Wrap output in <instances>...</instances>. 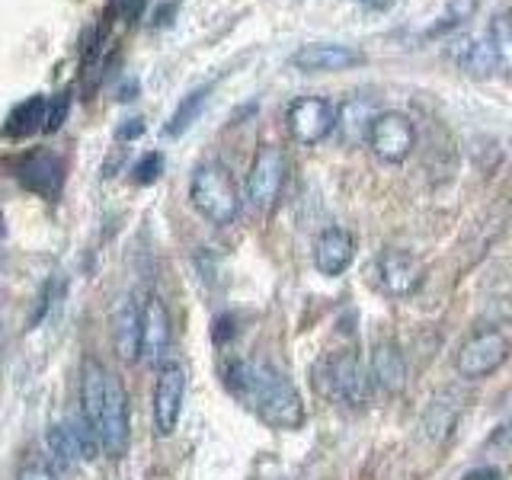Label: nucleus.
Listing matches in <instances>:
<instances>
[{"instance_id": "obj_19", "label": "nucleus", "mask_w": 512, "mask_h": 480, "mask_svg": "<svg viewBox=\"0 0 512 480\" xmlns=\"http://www.w3.org/2000/svg\"><path fill=\"white\" fill-rule=\"evenodd\" d=\"M375 116H378L375 106L365 103L362 96H356V100H346L340 106V112H336V132H340V138L346 144L368 141V128H372Z\"/></svg>"}, {"instance_id": "obj_10", "label": "nucleus", "mask_w": 512, "mask_h": 480, "mask_svg": "<svg viewBox=\"0 0 512 480\" xmlns=\"http://www.w3.org/2000/svg\"><path fill=\"white\" fill-rule=\"evenodd\" d=\"M416 128L404 112H378L372 128H368V148L384 164H404L413 154Z\"/></svg>"}, {"instance_id": "obj_12", "label": "nucleus", "mask_w": 512, "mask_h": 480, "mask_svg": "<svg viewBox=\"0 0 512 480\" xmlns=\"http://www.w3.org/2000/svg\"><path fill=\"white\" fill-rule=\"evenodd\" d=\"M378 276H381V285H384V292H388V295L410 298L416 288L423 285L426 269L407 250H384L378 256Z\"/></svg>"}, {"instance_id": "obj_26", "label": "nucleus", "mask_w": 512, "mask_h": 480, "mask_svg": "<svg viewBox=\"0 0 512 480\" xmlns=\"http://www.w3.org/2000/svg\"><path fill=\"white\" fill-rule=\"evenodd\" d=\"M160 170H164V154H160V151H148V154H144V157L138 160V164L132 167V176H135V183L148 186V183L157 180Z\"/></svg>"}, {"instance_id": "obj_18", "label": "nucleus", "mask_w": 512, "mask_h": 480, "mask_svg": "<svg viewBox=\"0 0 512 480\" xmlns=\"http://www.w3.org/2000/svg\"><path fill=\"white\" fill-rule=\"evenodd\" d=\"M455 61H458V68L464 74H471V77H490L496 68H503L500 48H496V42L490 39V32L461 42L455 48Z\"/></svg>"}, {"instance_id": "obj_31", "label": "nucleus", "mask_w": 512, "mask_h": 480, "mask_svg": "<svg viewBox=\"0 0 512 480\" xmlns=\"http://www.w3.org/2000/svg\"><path fill=\"white\" fill-rule=\"evenodd\" d=\"M0 234H4V218H0Z\"/></svg>"}, {"instance_id": "obj_21", "label": "nucleus", "mask_w": 512, "mask_h": 480, "mask_svg": "<svg viewBox=\"0 0 512 480\" xmlns=\"http://www.w3.org/2000/svg\"><path fill=\"white\" fill-rule=\"evenodd\" d=\"M208 93H212V87H196V90H189L183 100H180V106L173 109V116H170V122L164 125V135L167 138H180V135H186L192 125H196V119L202 116V109H205V103H208Z\"/></svg>"}, {"instance_id": "obj_16", "label": "nucleus", "mask_w": 512, "mask_h": 480, "mask_svg": "<svg viewBox=\"0 0 512 480\" xmlns=\"http://www.w3.org/2000/svg\"><path fill=\"white\" fill-rule=\"evenodd\" d=\"M144 311V333H141V359L164 365V356L170 349V314L167 304L157 295H151L141 304Z\"/></svg>"}, {"instance_id": "obj_17", "label": "nucleus", "mask_w": 512, "mask_h": 480, "mask_svg": "<svg viewBox=\"0 0 512 480\" xmlns=\"http://www.w3.org/2000/svg\"><path fill=\"white\" fill-rule=\"evenodd\" d=\"M372 381L388 394L407 388V359L394 340H378L372 346Z\"/></svg>"}, {"instance_id": "obj_11", "label": "nucleus", "mask_w": 512, "mask_h": 480, "mask_svg": "<svg viewBox=\"0 0 512 480\" xmlns=\"http://www.w3.org/2000/svg\"><path fill=\"white\" fill-rule=\"evenodd\" d=\"M365 64V52L343 42H308L292 52V68L304 74H333Z\"/></svg>"}, {"instance_id": "obj_24", "label": "nucleus", "mask_w": 512, "mask_h": 480, "mask_svg": "<svg viewBox=\"0 0 512 480\" xmlns=\"http://www.w3.org/2000/svg\"><path fill=\"white\" fill-rule=\"evenodd\" d=\"M16 480H58L55 464L45 461L42 455H26L16 468Z\"/></svg>"}, {"instance_id": "obj_27", "label": "nucleus", "mask_w": 512, "mask_h": 480, "mask_svg": "<svg viewBox=\"0 0 512 480\" xmlns=\"http://www.w3.org/2000/svg\"><path fill=\"white\" fill-rule=\"evenodd\" d=\"M141 135H144V122H141V119H128L125 125L116 128V138H119V141H135V138H141Z\"/></svg>"}, {"instance_id": "obj_2", "label": "nucleus", "mask_w": 512, "mask_h": 480, "mask_svg": "<svg viewBox=\"0 0 512 480\" xmlns=\"http://www.w3.org/2000/svg\"><path fill=\"white\" fill-rule=\"evenodd\" d=\"M80 416L96 432V442L109 458H122L132 442V413L122 381L109 368L87 356L80 362Z\"/></svg>"}, {"instance_id": "obj_1", "label": "nucleus", "mask_w": 512, "mask_h": 480, "mask_svg": "<svg viewBox=\"0 0 512 480\" xmlns=\"http://www.w3.org/2000/svg\"><path fill=\"white\" fill-rule=\"evenodd\" d=\"M224 384L240 404L253 410L272 429H298L304 423L298 388L269 362L234 359L224 365Z\"/></svg>"}, {"instance_id": "obj_6", "label": "nucleus", "mask_w": 512, "mask_h": 480, "mask_svg": "<svg viewBox=\"0 0 512 480\" xmlns=\"http://www.w3.org/2000/svg\"><path fill=\"white\" fill-rule=\"evenodd\" d=\"M506 359H509V340L496 327H484L471 333L455 352V372L468 381H477L493 375L496 368H503Z\"/></svg>"}, {"instance_id": "obj_29", "label": "nucleus", "mask_w": 512, "mask_h": 480, "mask_svg": "<svg viewBox=\"0 0 512 480\" xmlns=\"http://www.w3.org/2000/svg\"><path fill=\"white\" fill-rule=\"evenodd\" d=\"M135 93H138V80H125L119 87V100H135Z\"/></svg>"}, {"instance_id": "obj_9", "label": "nucleus", "mask_w": 512, "mask_h": 480, "mask_svg": "<svg viewBox=\"0 0 512 480\" xmlns=\"http://www.w3.org/2000/svg\"><path fill=\"white\" fill-rule=\"evenodd\" d=\"M183 400H186V368L180 362H164L157 368V384L151 397V416L157 436H173L183 413Z\"/></svg>"}, {"instance_id": "obj_20", "label": "nucleus", "mask_w": 512, "mask_h": 480, "mask_svg": "<svg viewBox=\"0 0 512 480\" xmlns=\"http://www.w3.org/2000/svg\"><path fill=\"white\" fill-rule=\"evenodd\" d=\"M45 109H48V100L42 93L29 96V100H23V103H16L10 109L4 128H0V135L4 138H26L32 132H39V128H45Z\"/></svg>"}, {"instance_id": "obj_5", "label": "nucleus", "mask_w": 512, "mask_h": 480, "mask_svg": "<svg viewBox=\"0 0 512 480\" xmlns=\"http://www.w3.org/2000/svg\"><path fill=\"white\" fill-rule=\"evenodd\" d=\"M45 442H48L52 464H58V468H74V464L93 461L103 452L100 442H96V432L90 429V423L80 413L68 416V420H61L55 426H48Z\"/></svg>"}, {"instance_id": "obj_23", "label": "nucleus", "mask_w": 512, "mask_h": 480, "mask_svg": "<svg viewBox=\"0 0 512 480\" xmlns=\"http://www.w3.org/2000/svg\"><path fill=\"white\" fill-rule=\"evenodd\" d=\"M487 32H490V39L496 42V48H500L503 68H512V7L496 16Z\"/></svg>"}, {"instance_id": "obj_8", "label": "nucleus", "mask_w": 512, "mask_h": 480, "mask_svg": "<svg viewBox=\"0 0 512 480\" xmlns=\"http://www.w3.org/2000/svg\"><path fill=\"white\" fill-rule=\"evenodd\" d=\"M285 176H288V154L276 144H263L260 151H256L253 164H250V173H247V199L253 208H266L276 205L279 192L285 186Z\"/></svg>"}, {"instance_id": "obj_32", "label": "nucleus", "mask_w": 512, "mask_h": 480, "mask_svg": "<svg viewBox=\"0 0 512 480\" xmlns=\"http://www.w3.org/2000/svg\"><path fill=\"white\" fill-rule=\"evenodd\" d=\"M0 349H4V333H0Z\"/></svg>"}, {"instance_id": "obj_3", "label": "nucleus", "mask_w": 512, "mask_h": 480, "mask_svg": "<svg viewBox=\"0 0 512 480\" xmlns=\"http://www.w3.org/2000/svg\"><path fill=\"white\" fill-rule=\"evenodd\" d=\"M311 384L320 397L333 400V404L346 407H365L372 400V372L365 375L356 352L340 349V352H324L311 365Z\"/></svg>"}, {"instance_id": "obj_4", "label": "nucleus", "mask_w": 512, "mask_h": 480, "mask_svg": "<svg viewBox=\"0 0 512 480\" xmlns=\"http://www.w3.org/2000/svg\"><path fill=\"white\" fill-rule=\"evenodd\" d=\"M189 202L205 221L218 224V228H228L240 215V189L234 173L221 160H205V164L192 170Z\"/></svg>"}, {"instance_id": "obj_30", "label": "nucleus", "mask_w": 512, "mask_h": 480, "mask_svg": "<svg viewBox=\"0 0 512 480\" xmlns=\"http://www.w3.org/2000/svg\"><path fill=\"white\" fill-rule=\"evenodd\" d=\"M356 4H362V7H384V4H391V0H356Z\"/></svg>"}, {"instance_id": "obj_13", "label": "nucleus", "mask_w": 512, "mask_h": 480, "mask_svg": "<svg viewBox=\"0 0 512 480\" xmlns=\"http://www.w3.org/2000/svg\"><path fill=\"white\" fill-rule=\"evenodd\" d=\"M16 180L26 189L39 192L42 199H55L64 186V160L48 151L26 154L20 164H16Z\"/></svg>"}, {"instance_id": "obj_14", "label": "nucleus", "mask_w": 512, "mask_h": 480, "mask_svg": "<svg viewBox=\"0 0 512 480\" xmlns=\"http://www.w3.org/2000/svg\"><path fill=\"white\" fill-rule=\"evenodd\" d=\"M352 256H356V240L343 228H324L314 240V266L320 276H343L352 266Z\"/></svg>"}, {"instance_id": "obj_7", "label": "nucleus", "mask_w": 512, "mask_h": 480, "mask_svg": "<svg viewBox=\"0 0 512 480\" xmlns=\"http://www.w3.org/2000/svg\"><path fill=\"white\" fill-rule=\"evenodd\" d=\"M285 128L295 144L314 148L336 132V109L324 96H298L285 112Z\"/></svg>"}, {"instance_id": "obj_28", "label": "nucleus", "mask_w": 512, "mask_h": 480, "mask_svg": "<svg viewBox=\"0 0 512 480\" xmlns=\"http://www.w3.org/2000/svg\"><path fill=\"white\" fill-rule=\"evenodd\" d=\"M464 480H503V474L496 468H474V471L464 474Z\"/></svg>"}, {"instance_id": "obj_15", "label": "nucleus", "mask_w": 512, "mask_h": 480, "mask_svg": "<svg viewBox=\"0 0 512 480\" xmlns=\"http://www.w3.org/2000/svg\"><path fill=\"white\" fill-rule=\"evenodd\" d=\"M141 333H144V311L135 298H122L116 317H112V340L122 362L141 359Z\"/></svg>"}, {"instance_id": "obj_22", "label": "nucleus", "mask_w": 512, "mask_h": 480, "mask_svg": "<svg viewBox=\"0 0 512 480\" xmlns=\"http://www.w3.org/2000/svg\"><path fill=\"white\" fill-rule=\"evenodd\" d=\"M477 10H480V0H448V4H445V16H439V23L432 26L426 36L429 39L445 36V32H452V29L464 26L468 20H474Z\"/></svg>"}, {"instance_id": "obj_25", "label": "nucleus", "mask_w": 512, "mask_h": 480, "mask_svg": "<svg viewBox=\"0 0 512 480\" xmlns=\"http://www.w3.org/2000/svg\"><path fill=\"white\" fill-rule=\"evenodd\" d=\"M68 112H71V90H61V93L52 96V100H48L42 132H58V128L64 125V119H68Z\"/></svg>"}]
</instances>
